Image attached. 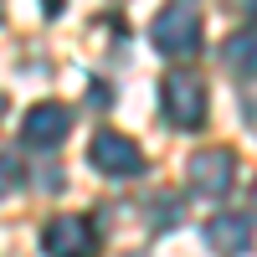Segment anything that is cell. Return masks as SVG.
Segmentation results:
<instances>
[{"mask_svg":"<svg viewBox=\"0 0 257 257\" xmlns=\"http://www.w3.org/2000/svg\"><path fill=\"white\" fill-rule=\"evenodd\" d=\"M16 185H21V160H16V155H6V149H0V196H11Z\"/></svg>","mask_w":257,"mask_h":257,"instance_id":"9c48e42d","label":"cell"},{"mask_svg":"<svg viewBox=\"0 0 257 257\" xmlns=\"http://www.w3.org/2000/svg\"><path fill=\"white\" fill-rule=\"evenodd\" d=\"M149 41H155L165 57H196V52H201V41H206L201 16L190 11L185 0H175V6H165V11L155 16V26H149Z\"/></svg>","mask_w":257,"mask_h":257,"instance_id":"6da1fadb","label":"cell"},{"mask_svg":"<svg viewBox=\"0 0 257 257\" xmlns=\"http://www.w3.org/2000/svg\"><path fill=\"white\" fill-rule=\"evenodd\" d=\"M237 175V160H231V149H201V155H190L185 165V180L196 196H221Z\"/></svg>","mask_w":257,"mask_h":257,"instance_id":"5b68a950","label":"cell"},{"mask_svg":"<svg viewBox=\"0 0 257 257\" xmlns=\"http://www.w3.org/2000/svg\"><path fill=\"white\" fill-rule=\"evenodd\" d=\"M160 108L175 128H201L206 123V82L196 72H170L160 88Z\"/></svg>","mask_w":257,"mask_h":257,"instance_id":"7a4b0ae2","label":"cell"},{"mask_svg":"<svg viewBox=\"0 0 257 257\" xmlns=\"http://www.w3.org/2000/svg\"><path fill=\"white\" fill-rule=\"evenodd\" d=\"M41 247H47V257H93L98 252V231L82 216H57L41 231Z\"/></svg>","mask_w":257,"mask_h":257,"instance_id":"277c9868","label":"cell"},{"mask_svg":"<svg viewBox=\"0 0 257 257\" xmlns=\"http://www.w3.org/2000/svg\"><path fill=\"white\" fill-rule=\"evenodd\" d=\"M72 134V108H62V103H36V108L21 118V139H26V149H57L62 139Z\"/></svg>","mask_w":257,"mask_h":257,"instance_id":"3957f363","label":"cell"},{"mask_svg":"<svg viewBox=\"0 0 257 257\" xmlns=\"http://www.w3.org/2000/svg\"><path fill=\"white\" fill-rule=\"evenodd\" d=\"M242 11H247V16H257V0H242Z\"/></svg>","mask_w":257,"mask_h":257,"instance_id":"30bf717a","label":"cell"},{"mask_svg":"<svg viewBox=\"0 0 257 257\" xmlns=\"http://www.w3.org/2000/svg\"><path fill=\"white\" fill-rule=\"evenodd\" d=\"M93 170L123 180V175H139L144 170V155H139V144L128 134H108V128H103V134L93 139Z\"/></svg>","mask_w":257,"mask_h":257,"instance_id":"8992f818","label":"cell"},{"mask_svg":"<svg viewBox=\"0 0 257 257\" xmlns=\"http://www.w3.org/2000/svg\"><path fill=\"white\" fill-rule=\"evenodd\" d=\"M206 242L216 247L221 257H242V252L252 247V226H247L242 216H231V211H221V216L206 221Z\"/></svg>","mask_w":257,"mask_h":257,"instance_id":"52a82bcc","label":"cell"},{"mask_svg":"<svg viewBox=\"0 0 257 257\" xmlns=\"http://www.w3.org/2000/svg\"><path fill=\"white\" fill-rule=\"evenodd\" d=\"M252 201H257V190H252Z\"/></svg>","mask_w":257,"mask_h":257,"instance_id":"8fae6325","label":"cell"},{"mask_svg":"<svg viewBox=\"0 0 257 257\" xmlns=\"http://www.w3.org/2000/svg\"><path fill=\"white\" fill-rule=\"evenodd\" d=\"M221 62H226V72H231V77H257V31H237V36H226Z\"/></svg>","mask_w":257,"mask_h":257,"instance_id":"ba28073f","label":"cell"}]
</instances>
